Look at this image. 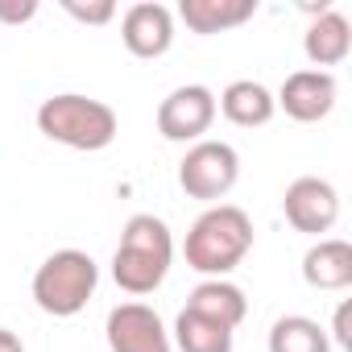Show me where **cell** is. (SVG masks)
I'll return each mask as SVG.
<instances>
[{
  "instance_id": "cell-2",
  "label": "cell",
  "mask_w": 352,
  "mask_h": 352,
  "mask_svg": "<svg viewBox=\"0 0 352 352\" xmlns=\"http://www.w3.org/2000/svg\"><path fill=\"white\" fill-rule=\"evenodd\" d=\"M253 249V220L236 204H212L187 232L183 257L204 278H228Z\"/></svg>"
},
{
  "instance_id": "cell-19",
  "label": "cell",
  "mask_w": 352,
  "mask_h": 352,
  "mask_svg": "<svg viewBox=\"0 0 352 352\" xmlns=\"http://www.w3.org/2000/svg\"><path fill=\"white\" fill-rule=\"evenodd\" d=\"M38 17V0H25V5H9V0H0V21L9 25H25Z\"/></svg>"
},
{
  "instance_id": "cell-7",
  "label": "cell",
  "mask_w": 352,
  "mask_h": 352,
  "mask_svg": "<svg viewBox=\"0 0 352 352\" xmlns=\"http://www.w3.org/2000/svg\"><path fill=\"white\" fill-rule=\"evenodd\" d=\"M282 216L294 232H307V236H323L336 228L340 220V195L327 179H319V174H302V179H294L282 195Z\"/></svg>"
},
{
  "instance_id": "cell-6",
  "label": "cell",
  "mask_w": 352,
  "mask_h": 352,
  "mask_svg": "<svg viewBox=\"0 0 352 352\" xmlns=\"http://www.w3.org/2000/svg\"><path fill=\"white\" fill-rule=\"evenodd\" d=\"M216 124V91L204 83H183L157 104V133L166 141L195 145Z\"/></svg>"
},
{
  "instance_id": "cell-3",
  "label": "cell",
  "mask_w": 352,
  "mask_h": 352,
  "mask_svg": "<svg viewBox=\"0 0 352 352\" xmlns=\"http://www.w3.org/2000/svg\"><path fill=\"white\" fill-rule=\"evenodd\" d=\"M38 133L54 145L79 149V153H100L116 141L120 120L116 108L79 91H58L38 104Z\"/></svg>"
},
{
  "instance_id": "cell-4",
  "label": "cell",
  "mask_w": 352,
  "mask_h": 352,
  "mask_svg": "<svg viewBox=\"0 0 352 352\" xmlns=\"http://www.w3.org/2000/svg\"><path fill=\"white\" fill-rule=\"evenodd\" d=\"M96 286H100L96 257L83 253V249H58L34 270V286L30 290H34L38 311H46L54 319H71V315H79L91 302Z\"/></svg>"
},
{
  "instance_id": "cell-13",
  "label": "cell",
  "mask_w": 352,
  "mask_h": 352,
  "mask_svg": "<svg viewBox=\"0 0 352 352\" xmlns=\"http://www.w3.org/2000/svg\"><path fill=\"white\" fill-rule=\"evenodd\" d=\"M187 311H195V315H204V319H212V323L236 331V327L245 323V315H249V298H245V290H241L236 282H228V278H204V282L187 294Z\"/></svg>"
},
{
  "instance_id": "cell-12",
  "label": "cell",
  "mask_w": 352,
  "mask_h": 352,
  "mask_svg": "<svg viewBox=\"0 0 352 352\" xmlns=\"http://www.w3.org/2000/svg\"><path fill=\"white\" fill-rule=\"evenodd\" d=\"M302 282L311 290H344L352 286V245L340 236H319L302 253Z\"/></svg>"
},
{
  "instance_id": "cell-18",
  "label": "cell",
  "mask_w": 352,
  "mask_h": 352,
  "mask_svg": "<svg viewBox=\"0 0 352 352\" xmlns=\"http://www.w3.org/2000/svg\"><path fill=\"white\" fill-rule=\"evenodd\" d=\"M63 13L83 21V25H108L116 17V5L112 0H91V5H79V0H63Z\"/></svg>"
},
{
  "instance_id": "cell-14",
  "label": "cell",
  "mask_w": 352,
  "mask_h": 352,
  "mask_svg": "<svg viewBox=\"0 0 352 352\" xmlns=\"http://www.w3.org/2000/svg\"><path fill=\"white\" fill-rule=\"evenodd\" d=\"M253 17H257V0H183L179 5V21L199 38L228 34Z\"/></svg>"
},
{
  "instance_id": "cell-21",
  "label": "cell",
  "mask_w": 352,
  "mask_h": 352,
  "mask_svg": "<svg viewBox=\"0 0 352 352\" xmlns=\"http://www.w3.org/2000/svg\"><path fill=\"white\" fill-rule=\"evenodd\" d=\"M0 352H25L21 336H17V331H9V327H0Z\"/></svg>"
},
{
  "instance_id": "cell-15",
  "label": "cell",
  "mask_w": 352,
  "mask_h": 352,
  "mask_svg": "<svg viewBox=\"0 0 352 352\" xmlns=\"http://www.w3.org/2000/svg\"><path fill=\"white\" fill-rule=\"evenodd\" d=\"M216 112H224L236 129H261V124L274 120L278 104H274V91H270L265 83H257V79H236V83H228V87L220 91Z\"/></svg>"
},
{
  "instance_id": "cell-11",
  "label": "cell",
  "mask_w": 352,
  "mask_h": 352,
  "mask_svg": "<svg viewBox=\"0 0 352 352\" xmlns=\"http://www.w3.org/2000/svg\"><path fill=\"white\" fill-rule=\"evenodd\" d=\"M348 50H352V25H348V17L340 13V9H323V13H315V21L307 25V34H302V54H307V63L319 71V67H340L344 58H348Z\"/></svg>"
},
{
  "instance_id": "cell-10",
  "label": "cell",
  "mask_w": 352,
  "mask_h": 352,
  "mask_svg": "<svg viewBox=\"0 0 352 352\" xmlns=\"http://www.w3.org/2000/svg\"><path fill=\"white\" fill-rule=\"evenodd\" d=\"M120 42L133 58H162L174 46V13L157 0H137L120 17Z\"/></svg>"
},
{
  "instance_id": "cell-17",
  "label": "cell",
  "mask_w": 352,
  "mask_h": 352,
  "mask_svg": "<svg viewBox=\"0 0 352 352\" xmlns=\"http://www.w3.org/2000/svg\"><path fill=\"white\" fill-rule=\"evenodd\" d=\"M270 352H331V336L307 315H282L270 327Z\"/></svg>"
},
{
  "instance_id": "cell-5",
  "label": "cell",
  "mask_w": 352,
  "mask_h": 352,
  "mask_svg": "<svg viewBox=\"0 0 352 352\" xmlns=\"http://www.w3.org/2000/svg\"><path fill=\"white\" fill-rule=\"evenodd\" d=\"M241 179V153L228 145V141H195L183 162H179V187L191 195V199H204V204H216L224 199Z\"/></svg>"
},
{
  "instance_id": "cell-1",
  "label": "cell",
  "mask_w": 352,
  "mask_h": 352,
  "mask_svg": "<svg viewBox=\"0 0 352 352\" xmlns=\"http://www.w3.org/2000/svg\"><path fill=\"white\" fill-rule=\"evenodd\" d=\"M170 261H174V236H170V224L153 212H137L129 216L124 232H120V245L112 253V282L133 294V298H145L153 294L166 274H170Z\"/></svg>"
},
{
  "instance_id": "cell-16",
  "label": "cell",
  "mask_w": 352,
  "mask_h": 352,
  "mask_svg": "<svg viewBox=\"0 0 352 352\" xmlns=\"http://www.w3.org/2000/svg\"><path fill=\"white\" fill-rule=\"evenodd\" d=\"M170 344L179 352H232L236 348V331L195 315V311H179V319H174V331H170Z\"/></svg>"
},
{
  "instance_id": "cell-20",
  "label": "cell",
  "mask_w": 352,
  "mask_h": 352,
  "mask_svg": "<svg viewBox=\"0 0 352 352\" xmlns=\"http://www.w3.org/2000/svg\"><path fill=\"white\" fill-rule=\"evenodd\" d=\"M331 336H336V344H352V331H348V302L344 307H336V323H331Z\"/></svg>"
},
{
  "instance_id": "cell-9",
  "label": "cell",
  "mask_w": 352,
  "mask_h": 352,
  "mask_svg": "<svg viewBox=\"0 0 352 352\" xmlns=\"http://www.w3.org/2000/svg\"><path fill=\"white\" fill-rule=\"evenodd\" d=\"M336 96H340V87H336L331 71H294L282 79L274 104L298 124H319L323 116H331Z\"/></svg>"
},
{
  "instance_id": "cell-8",
  "label": "cell",
  "mask_w": 352,
  "mask_h": 352,
  "mask_svg": "<svg viewBox=\"0 0 352 352\" xmlns=\"http://www.w3.org/2000/svg\"><path fill=\"white\" fill-rule=\"evenodd\" d=\"M104 336H108V348L112 352H174L162 315L149 302H137V298L108 311Z\"/></svg>"
}]
</instances>
